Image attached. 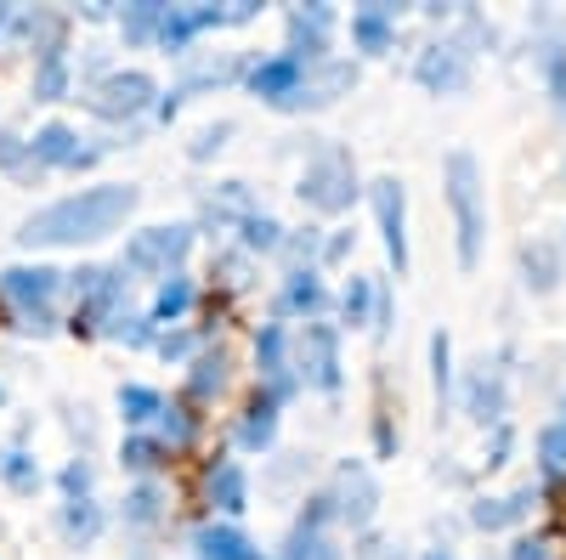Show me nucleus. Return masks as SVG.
<instances>
[{
  "instance_id": "38",
  "label": "nucleus",
  "mask_w": 566,
  "mask_h": 560,
  "mask_svg": "<svg viewBox=\"0 0 566 560\" xmlns=\"http://www.w3.org/2000/svg\"><path fill=\"white\" fill-rule=\"evenodd\" d=\"M510 560H566V543L555 532H527V538H515Z\"/></svg>"
},
{
  "instance_id": "18",
  "label": "nucleus",
  "mask_w": 566,
  "mask_h": 560,
  "mask_svg": "<svg viewBox=\"0 0 566 560\" xmlns=\"http://www.w3.org/2000/svg\"><path fill=\"white\" fill-rule=\"evenodd\" d=\"M352 40H357V52H368V57L391 52V45H397V12H391V7H363V12H352Z\"/></svg>"
},
{
  "instance_id": "40",
  "label": "nucleus",
  "mask_w": 566,
  "mask_h": 560,
  "mask_svg": "<svg viewBox=\"0 0 566 560\" xmlns=\"http://www.w3.org/2000/svg\"><path fill=\"white\" fill-rule=\"evenodd\" d=\"M538 453H544V476H560L566 471V425H549L538 436Z\"/></svg>"
},
{
  "instance_id": "11",
  "label": "nucleus",
  "mask_w": 566,
  "mask_h": 560,
  "mask_svg": "<svg viewBox=\"0 0 566 560\" xmlns=\"http://www.w3.org/2000/svg\"><path fill=\"white\" fill-rule=\"evenodd\" d=\"M328 504H335V516H340L346 527H368L374 509H380V487H374L368 464L346 458L340 471H335V493H328Z\"/></svg>"
},
{
  "instance_id": "36",
  "label": "nucleus",
  "mask_w": 566,
  "mask_h": 560,
  "mask_svg": "<svg viewBox=\"0 0 566 560\" xmlns=\"http://www.w3.org/2000/svg\"><path fill=\"white\" fill-rule=\"evenodd\" d=\"M165 447H187V442H193L199 436V419L193 413H187V408H170L165 402V413H159V431H154Z\"/></svg>"
},
{
  "instance_id": "16",
  "label": "nucleus",
  "mask_w": 566,
  "mask_h": 560,
  "mask_svg": "<svg viewBox=\"0 0 566 560\" xmlns=\"http://www.w3.org/2000/svg\"><path fill=\"white\" fill-rule=\"evenodd\" d=\"M205 493H210V504L221 509V516H244V509H250V476H244V464L221 458L216 471H210V482H205Z\"/></svg>"
},
{
  "instance_id": "17",
  "label": "nucleus",
  "mask_w": 566,
  "mask_h": 560,
  "mask_svg": "<svg viewBox=\"0 0 566 560\" xmlns=\"http://www.w3.org/2000/svg\"><path fill=\"white\" fill-rule=\"evenodd\" d=\"M193 549H199V560H266L239 527H227V521L199 527V532H193Z\"/></svg>"
},
{
  "instance_id": "12",
  "label": "nucleus",
  "mask_w": 566,
  "mask_h": 560,
  "mask_svg": "<svg viewBox=\"0 0 566 560\" xmlns=\"http://www.w3.org/2000/svg\"><path fill=\"white\" fill-rule=\"evenodd\" d=\"M306 63L301 57H290V52H277V57H266V63H255L250 68V91L261 103H272V108H290V97L306 85Z\"/></svg>"
},
{
  "instance_id": "7",
  "label": "nucleus",
  "mask_w": 566,
  "mask_h": 560,
  "mask_svg": "<svg viewBox=\"0 0 566 560\" xmlns=\"http://www.w3.org/2000/svg\"><path fill=\"white\" fill-rule=\"evenodd\" d=\"M85 97H91V108H97L103 119H136V114L159 108V85H154V74H142V68H114V74H103L97 85H91Z\"/></svg>"
},
{
  "instance_id": "31",
  "label": "nucleus",
  "mask_w": 566,
  "mask_h": 560,
  "mask_svg": "<svg viewBox=\"0 0 566 560\" xmlns=\"http://www.w3.org/2000/svg\"><path fill=\"white\" fill-rule=\"evenodd\" d=\"M470 413H476L482 419V425H488V419H504V380H499V373H476V380H470Z\"/></svg>"
},
{
  "instance_id": "48",
  "label": "nucleus",
  "mask_w": 566,
  "mask_h": 560,
  "mask_svg": "<svg viewBox=\"0 0 566 560\" xmlns=\"http://www.w3.org/2000/svg\"><path fill=\"white\" fill-rule=\"evenodd\" d=\"M560 413H566V402H560ZM560 425H566V419H560Z\"/></svg>"
},
{
  "instance_id": "21",
  "label": "nucleus",
  "mask_w": 566,
  "mask_h": 560,
  "mask_svg": "<svg viewBox=\"0 0 566 560\" xmlns=\"http://www.w3.org/2000/svg\"><path fill=\"white\" fill-rule=\"evenodd\" d=\"M328 306V289H323V277L312 266H295L290 272V284H283V311H301L306 323Z\"/></svg>"
},
{
  "instance_id": "14",
  "label": "nucleus",
  "mask_w": 566,
  "mask_h": 560,
  "mask_svg": "<svg viewBox=\"0 0 566 560\" xmlns=\"http://www.w3.org/2000/svg\"><path fill=\"white\" fill-rule=\"evenodd\" d=\"M328 29H335V12H328V7L290 12V57H301L306 68H317L323 63V45H328Z\"/></svg>"
},
{
  "instance_id": "26",
  "label": "nucleus",
  "mask_w": 566,
  "mask_h": 560,
  "mask_svg": "<svg viewBox=\"0 0 566 560\" xmlns=\"http://www.w3.org/2000/svg\"><path fill=\"white\" fill-rule=\"evenodd\" d=\"M239 244H244L250 255H272V250H283V226H277V215L250 210V215L239 221Z\"/></svg>"
},
{
  "instance_id": "6",
  "label": "nucleus",
  "mask_w": 566,
  "mask_h": 560,
  "mask_svg": "<svg viewBox=\"0 0 566 560\" xmlns=\"http://www.w3.org/2000/svg\"><path fill=\"white\" fill-rule=\"evenodd\" d=\"M125 266H80L74 272V335H91V329H108V323L119 317V300H125Z\"/></svg>"
},
{
  "instance_id": "39",
  "label": "nucleus",
  "mask_w": 566,
  "mask_h": 560,
  "mask_svg": "<svg viewBox=\"0 0 566 560\" xmlns=\"http://www.w3.org/2000/svg\"><path fill=\"white\" fill-rule=\"evenodd\" d=\"M159 504H165V493L159 487H148L142 482L130 498H125V521H136V527H148V521H159Z\"/></svg>"
},
{
  "instance_id": "37",
  "label": "nucleus",
  "mask_w": 566,
  "mask_h": 560,
  "mask_svg": "<svg viewBox=\"0 0 566 560\" xmlns=\"http://www.w3.org/2000/svg\"><path fill=\"white\" fill-rule=\"evenodd\" d=\"M283 560H340V549L328 543L317 527H295V538H290V549H283Z\"/></svg>"
},
{
  "instance_id": "32",
  "label": "nucleus",
  "mask_w": 566,
  "mask_h": 560,
  "mask_svg": "<svg viewBox=\"0 0 566 560\" xmlns=\"http://www.w3.org/2000/svg\"><path fill=\"white\" fill-rule=\"evenodd\" d=\"M522 272H527V284H533L538 295H549V289L560 284V261H555L549 244H527V250H522Z\"/></svg>"
},
{
  "instance_id": "20",
  "label": "nucleus",
  "mask_w": 566,
  "mask_h": 560,
  "mask_svg": "<svg viewBox=\"0 0 566 560\" xmlns=\"http://www.w3.org/2000/svg\"><path fill=\"white\" fill-rule=\"evenodd\" d=\"M193 300H199L193 277H187V272H176V277H165V284H159V295H154L148 317L159 323V329H170V323H181L187 311H193Z\"/></svg>"
},
{
  "instance_id": "35",
  "label": "nucleus",
  "mask_w": 566,
  "mask_h": 560,
  "mask_svg": "<svg viewBox=\"0 0 566 560\" xmlns=\"http://www.w3.org/2000/svg\"><path fill=\"white\" fill-rule=\"evenodd\" d=\"M374 306H380L374 277H352L346 295H340V317H346V323H374Z\"/></svg>"
},
{
  "instance_id": "23",
  "label": "nucleus",
  "mask_w": 566,
  "mask_h": 560,
  "mask_svg": "<svg viewBox=\"0 0 566 560\" xmlns=\"http://www.w3.org/2000/svg\"><path fill=\"white\" fill-rule=\"evenodd\" d=\"M272 436H277V402H272V397H255V402L244 408L239 442H244L250 453H266V447H272Z\"/></svg>"
},
{
  "instance_id": "30",
  "label": "nucleus",
  "mask_w": 566,
  "mask_h": 560,
  "mask_svg": "<svg viewBox=\"0 0 566 560\" xmlns=\"http://www.w3.org/2000/svg\"><path fill=\"white\" fill-rule=\"evenodd\" d=\"M119 413H125V425H148V419L165 413V397L154 385H119Z\"/></svg>"
},
{
  "instance_id": "27",
  "label": "nucleus",
  "mask_w": 566,
  "mask_h": 560,
  "mask_svg": "<svg viewBox=\"0 0 566 560\" xmlns=\"http://www.w3.org/2000/svg\"><path fill=\"white\" fill-rule=\"evenodd\" d=\"M69 85H74V74H69V57H63V52L34 63V97H40V103H63Z\"/></svg>"
},
{
  "instance_id": "4",
  "label": "nucleus",
  "mask_w": 566,
  "mask_h": 560,
  "mask_svg": "<svg viewBox=\"0 0 566 560\" xmlns=\"http://www.w3.org/2000/svg\"><path fill=\"white\" fill-rule=\"evenodd\" d=\"M295 193H301V204L317 210V215H346V210L357 204V193H363V187H357V159H352L346 148H335V142L317 148V154L306 159V170H301Z\"/></svg>"
},
{
  "instance_id": "25",
  "label": "nucleus",
  "mask_w": 566,
  "mask_h": 560,
  "mask_svg": "<svg viewBox=\"0 0 566 560\" xmlns=\"http://www.w3.org/2000/svg\"><path fill=\"white\" fill-rule=\"evenodd\" d=\"M227 351H205V357H193V373H187V391H193L199 402H210V397H221L227 391Z\"/></svg>"
},
{
  "instance_id": "3",
  "label": "nucleus",
  "mask_w": 566,
  "mask_h": 560,
  "mask_svg": "<svg viewBox=\"0 0 566 560\" xmlns=\"http://www.w3.org/2000/svg\"><path fill=\"white\" fill-rule=\"evenodd\" d=\"M63 289V272L57 266H7L0 272V300L12 306V329L18 335H45V329H57V317H52V300Z\"/></svg>"
},
{
  "instance_id": "2",
  "label": "nucleus",
  "mask_w": 566,
  "mask_h": 560,
  "mask_svg": "<svg viewBox=\"0 0 566 560\" xmlns=\"http://www.w3.org/2000/svg\"><path fill=\"white\" fill-rule=\"evenodd\" d=\"M442 176H448V210H453V232H459V266L470 272V266H476V255H482V232H488L482 165H476V154L453 148L448 165H442Z\"/></svg>"
},
{
  "instance_id": "24",
  "label": "nucleus",
  "mask_w": 566,
  "mask_h": 560,
  "mask_svg": "<svg viewBox=\"0 0 566 560\" xmlns=\"http://www.w3.org/2000/svg\"><path fill=\"white\" fill-rule=\"evenodd\" d=\"M63 538H69L74 549L97 543V538H103V509L91 504V498H69V504H63Z\"/></svg>"
},
{
  "instance_id": "33",
  "label": "nucleus",
  "mask_w": 566,
  "mask_h": 560,
  "mask_svg": "<svg viewBox=\"0 0 566 560\" xmlns=\"http://www.w3.org/2000/svg\"><path fill=\"white\" fill-rule=\"evenodd\" d=\"M154 329H159V323H154L148 311H119L103 335H108V340H119V346H159V335H154Z\"/></svg>"
},
{
  "instance_id": "22",
  "label": "nucleus",
  "mask_w": 566,
  "mask_h": 560,
  "mask_svg": "<svg viewBox=\"0 0 566 560\" xmlns=\"http://www.w3.org/2000/svg\"><path fill=\"white\" fill-rule=\"evenodd\" d=\"M527 504H533V487H527V493H510V498H482L476 509H470V521H476L482 532H499V527H515V521H522Z\"/></svg>"
},
{
  "instance_id": "41",
  "label": "nucleus",
  "mask_w": 566,
  "mask_h": 560,
  "mask_svg": "<svg viewBox=\"0 0 566 560\" xmlns=\"http://www.w3.org/2000/svg\"><path fill=\"white\" fill-rule=\"evenodd\" d=\"M448 357H453L448 335H431V368H437V397H442V402H448V391H453V368H448Z\"/></svg>"
},
{
  "instance_id": "13",
  "label": "nucleus",
  "mask_w": 566,
  "mask_h": 560,
  "mask_svg": "<svg viewBox=\"0 0 566 560\" xmlns=\"http://www.w3.org/2000/svg\"><path fill=\"white\" fill-rule=\"evenodd\" d=\"M29 154H34V165L40 170H80V165H91L103 148H80V130H69V125H40L34 130V142H29Z\"/></svg>"
},
{
  "instance_id": "5",
  "label": "nucleus",
  "mask_w": 566,
  "mask_h": 560,
  "mask_svg": "<svg viewBox=\"0 0 566 560\" xmlns=\"http://www.w3.org/2000/svg\"><path fill=\"white\" fill-rule=\"evenodd\" d=\"M193 255V226L187 221H165V226H142L130 232V244H125V272H142V277H176L181 261Z\"/></svg>"
},
{
  "instance_id": "34",
  "label": "nucleus",
  "mask_w": 566,
  "mask_h": 560,
  "mask_svg": "<svg viewBox=\"0 0 566 560\" xmlns=\"http://www.w3.org/2000/svg\"><path fill=\"white\" fill-rule=\"evenodd\" d=\"M165 442L159 436H125V447H119V464H125V471H136V476H148V471H159V464H165Z\"/></svg>"
},
{
  "instance_id": "28",
  "label": "nucleus",
  "mask_w": 566,
  "mask_h": 560,
  "mask_svg": "<svg viewBox=\"0 0 566 560\" xmlns=\"http://www.w3.org/2000/svg\"><path fill=\"white\" fill-rule=\"evenodd\" d=\"M159 23H165V7H154V0H142V7H125V12H119L125 45H148V40H159Z\"/></svg>"
},
{
  "instance_id": "15",
  "label": "nucleus",
  "mask_w": 566,
  "mask_h": 560,
  "mask_svg": "<svg viewBox=\"0 0 566 560\" xmlns=\"http://www.w3.org/2000/svg\"><path fill=\"white\" fill-rule=\"evenodd\" d=\"M352 85H357V68H352V63H317V68L306 74V85L290 97V108H323V103L346 97Z\"/></svg>"
},
{
  "instance_id": "1",
  "label": "nucleus",
  "mask_w": 566,
  "mask_h": 560,
  "mask_svg": "<svg viewBox=\"0 0 566 560\" xmlns=\"http://www.w3.org/2000/svg\"><path fill=\"white\" fill-rule=\"evenodd\" d=\"M136 187L130 181H97V187H80V193L57 199L34 210L18 226V244L23 250H80V244H103L108 232H119L136 210Z\"/></svg>"
},
{
  "instance_id": "9",
  "label": "nucleus",
  "mask_w": 566,
  "mask_h": 560,
  "mask_svg": "<svg viewBox=\"0 0 566 560\" xmlns=\"http://www.w3.org/2000/svg\"><path fill=\"white\" fill-rule=\"evenodd\" d=\"M368 199H374V215H380V239H386V255L397 266V277L408 272V193H402V181L397 176H380L368 187Z\"/></svg>"
},
{
  "instance_id": "43",
  "label": "nucleus",
  "mask_w": 566,
  "mask_h": 560,
  "mask_svg": "<svg viewBox=\"0 0 566 560\" xmlns=\"http://www.w3.org/2000/svg\"><path fill=\"white\" fill-rule=\"evenodd\" d=\"M63 493L69 498H91V464L85 458H74L69 471H63Z\"/></svg>"
},
{
  "instance_id": "29",
  "label": "nucleus",
  "mask_w": 566,
  "mask_h": 560,
  "mask_svg": "<svg viewBox=\"0 0 566 560\" xmlns=\"http://www.w3.org/2000/svg\"><path fill=\"white\" fill-rule=\"evenodd\" d=\"M0 482L12 493H40V464L23 447H0Z\"/></svg>"
},
{
  "instance_id": "10",
  "label": "nucleus",
  "mask_w": 566,
  "mask_h": 560,
  "mask_svg": "<svg viewBox=\"0 0 566 560\" xmlns=\"http://www.w3.org/2000/svg\"><path fill=\"white\" fill-rule=\"evenodd\" d=\"M413 80L424 91H437V97H453V91L470 85V52L459 40H437V45H424L419 63H413Z\"/></svg>"
},
{
  "instance_id": "44",
  "label": "nucleus",
  "mask_w": 566,
  "mask_h": 560,
  "mask_svg": "<svg viewBox=\"0 0 566 560\" xmlns=\"http://www.w3.org/2000/svg\"><path fill=\"white\" fill-rule=\"evenodd\" d=\"M221 136H227V125H210V130H199V142H193V159H210V154L221 148Z\"/></svg>"
},
{
  "instance_id": "47",
  "label": "nucleus",
  "mask_w": 566,
  "mask_h": 560,
  "mask_svg": "<svg viewBox=\"0 0 566 560\" xmlns=\"http://www.w3.org/2000/svg\"><path fill=\"white\" fill-rule=\"evenodd\" d=\"M424 560H448V554H424Z\"/></svg>"
},
{
  "instance_id": "42",
  "label": "nucleus",
  "mask_w": 566,
  "mask_h": 560,
  "mask_svg": "<svg viewBox=\"0 0 566 560\" xmlns=\"http://www.w3.org/2000/svg\"><path fill=\"white\" fill-rule=\"evenodd\" d=\"M193 346H199V335H187V329H170V335H159V357H165V362L193 357Z\"/></svg>"
},
{
  "instance_id": "45",
  "label": "nucleus",
  "mask_w": 566,
  "mask_h": 560,
  "mask_svg": "<svg viewBox=\"0 0 566 560\" xmlns=\"http://www.w3.org/2000/svg\"><path fill=\"white\" fill-rule=\"evenodd\" d=\"M181 114V91H170V97H159V119H176Z\"/></svg>"
},
{
  "instance_id": "49",
  "label": "nucleus",
  "mask_w": 566,
  "mask_h": 560,
  "mask_svg": "<svg viewBox=\"0 0 566 560\" xmlns=\"http://www.w3.org/2000/svg\"><path fill=\"white\" fill-rule=\"evenodd\" d=\"M0 402H7V391H0Z\"/></svg>"
},
{
  "instance_id": "46",
  "label": "nucleus",
  "mask_w": 566,
  "mask_h": 560,
  "mask_svg": "<svg viewBox=\"0 0 566 560\" xmlns=\"http://www.w3.org/2000/svg\"><path fill=\"white\" fill-rule=\"evenodd\" d=\"M549 74H555V103H560V114H566V63H555Z\"/></svg>"
},
{
  "instance_id": "19",
  "label": "nucleus",
  "mask_w": 566,
  "mask_h": 560,
  "mask_svg": "<svg viewBox=\"0 0 566 560\" xmlns=\"http://www.w3.org/2000/svg\"><path fill=\"white\" fill-rule=\"evenodd\" d=\"M255 368H261V380L277 385V380H290V329L283 323H261V335H255Z\"/></svg>"
},
{
  "instance_id": "8",
  "label": "nucleus",
  "mask_w": 566,
  "mask_h": 560,
  "mask_svg": "<svg viewBox=\"0 0 566 560\" xmlns=\"http://www.w3.org/2000/svg\"><path fill=\"white\" fill-rule=\"evenodd\" d=\"M295 351H301V380L306 385L340 391V329H335V323L312 317L301 329V340H295Z\"/></svg>"
}]
</instances>
